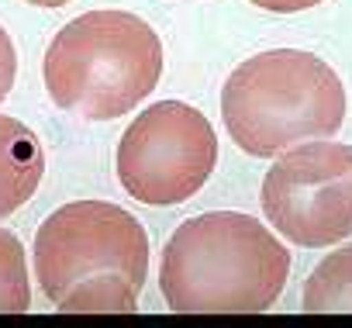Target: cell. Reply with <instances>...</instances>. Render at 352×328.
<instances>
[{
	"label": "cell",
	"mask_w": 352,
	"mask_h": 328,
	"mask_svg": "<svg viewBox=\"0 0 352 328\" xmlns=\"http://www.w3.org/2000/svg\"><path fill=\"white\" fill-rule=\"evenodd\" d=\"M290 252L252 215L187 218L162 249L159 287L176 314H259L276 304Z\"/></svg>",
	"instance_id": "obj_1"
},
{
	"label": "cell",
	"mask_w": 352,
	"mask_h": 328,
	"mask_svg": "<svg viewBox=\"0 0 352 328\" xmlns=\"http://www.w3.org/2000/svg\"><path fill=\"white\" fill-rule=\"evenodd\" d=\"M42 294L69 314H131L148 276V235L107 201H73L35 235Z\"/></svg>",
	"instance_id": "obj_2"
},
{
	"label": "cell",
	"mask_w": 352,
	"mask_h": 328,
	"mask_svg": "<svg viewBox=\"0 0 352 328\" xmlns=\"http://www.w3.org/2000/svg\"><path fill=\"white\" fill-rule=\"evenodd\" d=\"M232 142L249 155H280L328 138L345 118V87L314 52L273 49L245 59L221 90Z\"/></svg>",
	"instance_id": "obj_3"
},
{
	"label": "cell",
	"mask_w": 352,
	"mask_h": 328,
	"mask_svg": "<svg viewBox=\"0 0 352 328\" xmlns=\"http://www.w3.org/2000/svg\"><path fill=\"white\" fill-rule=\"evenodd\" d=\"M162 76V42L128 11L73 18L45 52L49 97L87 121H111L138 107Z\"/></svg>",
	"instance_id": "obj_4"
},
{
	"label": "cell",
	"mask_w": 352,
	"mask_h": 328,
	"mask_svg": "<svg viewBox=\"0 0 352 328\" xmlns=\"http://www.w3.org/2000/svg\"><path fill=\"white\" fill-rule=\"evenodd\" d=\"M214 162L218 135L211 121L184 100H159L121 135L118 180L135 201L173 208L208 184Z\"/></svg>",
	"instance_id": "obj_5"
},
{
	"label": "cell",
	"mask_w": 352,
	"mask_h": 328,
	"mask_svg": "<svg viewBox=\"0 0 352 328\" xmlns=\"http://www.w3.org/2000/svg\"><path fill=\"white\" fill-rule=\"evenodd\" d=\"M266 221L294 245L321 249L352 235V145L300 142L263 180Z\"/></svg>",
	"instance_id": "obj_6"
},
{
	"label": "cell",
	"mask_w": 352,
	"mask_h": 328,
	"mask_svg": "<svg viewBox=\"0 0 352 328\" xmlns=\"http://www.w3.org/2000/svg\"><path fill=\"white\" fill-rule=\"evenodd\" d=\"M45 177V152L38 135L18 121L0 114V218L25 208Z\"/></svg>",
	"instance_id": "obj_7"
},
{
	"label": "cell",
	"mask_w": 352,
	"mask_h": 328,
	"mask_svg": "<svg viewBox=\"0 0 352 328\" xmlns=\"http://www.w3.org/2000/svg\"><path fill=\"white\" fill-rule=\"evenodd\" d=\"M307 314H349L352 311V245H342L338 252H328L307 276L304 297Z\"/></svg>",
	"instance_id": "obj_8"
},
{
	"label": "cell",
	"mask_w": 352,
	"mask_h": 328,
	"mask_svg": "<svg viewBox=\"0 0 352 328\" xmlns=\"http://www.w3.org/2000/svg\"><path fill=\"white\" fill-rule=\"evenodd\" d=\"M28 304H32V287H28L21 239L0 228V314H25Z\"/></svg>",
	"instance_id": "obj_9"
},
{
	"label": "cell",
	"mask_w": 352,
	"mask_h": 328,
	"mask_svg": "<svg viewBox=\"0 0 352 328\" xmlns=\"http://www.w3.org/2000/svg\"><path fill=\"white\" fill-rule=\"evenodd\" d=\"M14 76H18V52H14L11 35L0 28V104H4V97L11 94Z\"/></svg>",
	"instance_id": "obj_10"
},
{
	"label": "cell",
	"mask_w": 352,
	"mask_h": 328,
	"mask_svg": "<svg viewBox=\"0 0 352 328\" xmlns=\"http://www.w3.org/2000/svg\"><path fill=\"white\" fill-rule=\"evenodd\" d=\"M249 4L263 8V11H276V14H297V11H307L321 0H249Z\"/></svg>",
	"instance_id": "obj_11"
},
{
	"label": "cell",
	"mask_w": 352,
	"mask_h": 328,
	"mask_svg": "<svg viewBox=\"0 0 352 328\" xmlns=\"http://www.w3.org/2000/svg\"><path fill=\"white\" fill-rule=\"evenodd\" d=\"M28 4H35V8H63V4H69V0H28Z\"/></svg>",
	"instance_id": "obj_12"
}]
</instances>
